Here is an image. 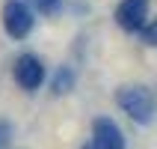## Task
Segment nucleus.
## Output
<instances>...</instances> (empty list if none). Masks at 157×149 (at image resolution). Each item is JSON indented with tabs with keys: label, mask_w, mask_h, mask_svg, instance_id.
I'll use <instances>...</instances> for the list:
<instances>
[{
	"label": "nucleus",
	"mask_w": 157,
	"mask_h": 149,
	"mask_svg": "<svg viewBox=\"0 0 157 149\" xmlns=\"http://www.w3.org/2000/svg\"><path fill=\"white\" fill-rule=\"evenodd\" d=\"M116 105L131 116L136 125H148L157 114V96L142 84H124L116 89Z\"/></svg>",
	"instance_id": "obj_1"
},
{
	"label": "nucleus",
	"mask_w": 157,
	"mask_h": 149,
	"mask_svg": "<svg viewBox=\"0 0 157 149\" xmlns=\"http://www.w3.org/2000/svg\"><path fill=\"white\" fill-rule=\"evenodd\" d=\"M36 27V18H33V9L21 3V0H9L3 6V30H6L12 39H24V36L33 33Z\"/></svg>",
	"instance_id": "obj_2"
},
{
	"label": "nucleus",
	"mask_w": 157,
	"mask_h": 149,
	"mask_svg": "<svg viewBox=\"0 0 157 149\" xmlns=\"http://www.w3.org/2000/svg\"><path fill=\"white\" fill-rule=\"evenodd\" d=\"M12 78L24 93H36L44 84V63L36 54H21L12 66Z\"/></svg>",
	"instance_id": "obj_3"
},
{
	"label": "nucleus",
	"mask_w": 157,
	"mask_h": 149,
	"mask_svg": "<svg viewBox=\"0 0 157 149\" xmlns=\"http://www.w3.org/2000/svg\"><path fill=\"white\" fill-rule=\"evenodd\" d=\"M116 24L124 33H140L148 24V0H122L116 6Z\"/></svg>",
	"instance_id": "obj_4"
},
{
	"label": "nucleus",
	"mask_w": 157,
	"mask_h": 149,
	"mask_svg": "<svg viewBox=\"0 0 157 149\" xmlns=\"http://www.w3.org/2000/svg\"><path fill=\"white\" fill-rule=\"evenodd\" d=\"M92 146L95 149H124V134L110 116H98L92 122Z\"/></svg>",
	"instance_id": "obj_5"
},
{
	"label": "nucleus",
	"mask_w": 157,
	"mask_h": 149,
	"mask_svg": "<svg viewBox=\"0 0 157 149\" xmlns=\"http://www.w3.org/2000/svg\"><path fill=\"white\" fill-rule=\"evenodd\" d=\"M74 84H77L74 69L71 66H59V69L53 72V78H51V93L53 96H68L71 89H74Z\"/></svg>",
	"instance_id": "obj_6"
},
{
	"label": "nucleus",
	"mask_w": 157,
	"mask_h": 149,
	"mask_svg": "<svg viewBox=\"0 0 157 149\" xmlns=\"http://www.w3.org/2000/svg\"><path fill=\"white\" fill-rule=\"evenodd\" d=\"M140 33H142V42H145V45L157 48V18H151V21H148L145 27H142Z\"/></svg>",
	"instance_id": "obj_7"
},
{
	"label": "nucleus",
	"mask_w": 157,
	"mask_h": 149,
	"mask_svg": "<svg viewBox=\"0 0 157 149\" xmlns=\"http://www.w3.org/2000/svg\"><path fill=\"white\" fill-rule=\"evenodd\" d=\"M9 143H12V125L0 119V149H9Z\"/></svg>",
	"instance_id": "obj_8"
},
{
	"label": "nucleus",
	"mask_w": 157,
	"mask_h": 149,
	"mask_svg": "<svg viewBox=\"0 0 157 149\" xmlns=\"http://www.w3.org/2000/svg\"><path fill=\"white\" fill-rule=\"evenodd\" d=\"M36 3H39V9H42V12H53V9L59 6V0H36Z\"/></svg>",
	"instance_id": "obj_9"
},
{
	"label": "nucleus",
	"mask_w": 157,
	"mask_h": 149,
	"mask_svg": "<svg viewBox=\"0 0 157 149\" xmlns=\"http://www.w3.org/2000/svg\"><path fill=\"white\" fill-rule=\"evenodd\" d=\"M83 149H95V146H92V143H86V146H83Z\"/></svg>",
	"instance_id": "obj_10"
}]
</instances>
